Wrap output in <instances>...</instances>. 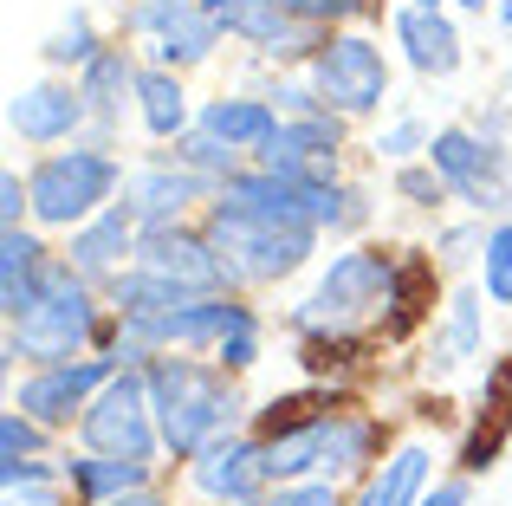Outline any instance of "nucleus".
Masks as SVG:
<instances>
[{
  "mask_svg": "<svg viewBox=\"0 0 512 506\" xmlns=\"http://www.w3.org/2000/svg\"><path fill=\"white\" fill-rule=\"evenodd\" d=\"M409 7H428V13H448L454 0H409Z\"/></svg>",
  "mask_w": 512,
  "mask_h": 506,
  "instance_id": "37998d69",
  "label": "nucleus"
},
{
  "mask_svg": "<svg viewBox=\"0 0 512 506\" xmlns=\"http://www.w3.org/2000/svg\"><path fill=\"white\" fill-rule=\"evenodd\" d=\"M201 228L214 234V247H221L234 292H253V299L299 286L331 247L325 234H318V221L286 215V208H266V202H247V195H227V189L208 202Z\"/></svg>",
  "mask_w": 512,
  "mask_h": 506,
  "instance_id": "20e7f679",
  "label": "nucleus"
},
{
  "mask_svg": "<svg viewBox=\"0 0 512 506\" xmlns=\"http://www.w3.org/2000/svg\"><path fill=\"white\" fill-rule=\"evenodd\" d=\"M52 260H59V247H52V234H39L33 221H26V228H0V325L20 318L26 305L39 299Z\"/></svg>",
  "mask_w": 512,
  "mask_h": 506,
  "instance_id": "a878e982",
  "label": "nucleus"
},
{
  "mask_svg": "<svg viewBox=\"0 0 512 506\" xmlns=\"http://www.w3.org/2000/svg\"><path fill=\"white\" fill-rule=\"evenodd\" d=\"M117 202H124L143 228H175V221H201V215H208L214 189L195 176V169L175 163L169 150H137Z\"/></svg>",
  "mask_w": 512,
  "mask_h": 506,
  "instance_id": "2eb2a0df",
  "label": "nucleus"
},
{
  "mask_svg": "<svg viewBox=\"0 0 512 506\" xmlns=\"http://www.w3.org/2000/svg\"><path fill=\"white\" fill-rule=\"evenodd\" d=\"M0 124H7V143H20V150L39 156V150H65V143L91 137V104H85V91H78V78L39 72V78H26V85L7 91Z\"/></svg>",
  "mask_w": 512,
  "mask_h": 506,
  "instance_id": "4468645a",
  "label": "nucleus"
},
{
  "mask_svg": "<svg viewBox=\"0 0 512 506\" xmlns=\"http://www.w3.org/2000/svg\"><path fill=\"white\" fill-rule=\"evenodd\" d=\"M111 325V305H104V286H91L85 273H72L65 260H52L39 299L26 305L20 318L0 325V370L20 377L33 364H65V357H91Z\"/></svg>",
  "mask_w": 512,
  "mask_h": 506,
  "instance_id": "39448f33",
  "label": "nucleus"
},
{
  "mask_svg": "<svg viewBox=\"0 0 512 506\" xmlns=\"http://www.w3.org/2000/svg\"><path fill=\"white\" fill-rule=\"evenodd\" d=\"M279 7L312 33H338V26H389L396 0H279Z\"/></svg>",
  "mask_w": 512,
  "mask_h": 506,
  "instance_id": "2f4dec72",
  "label": "nucleus"
},
{
  "mask_svg": "<svg viewBox=\"0 0 512 506\" xmlns=\"http://www.w3.org/2000/svg\"><path fill=\"white\" fill-rule=\"evenodd\" d=\"M350 150H357V124L318 111V117H286L273 130V143L260 150V163L299 182H338L350 176Z\"/></svg>",
  "mask_w": 512,
  "mask_h": 506,
  "instance_id": "a211bd4d",
  "label": "nucleus"
},
{
  "mask_svg": "<svg viewBox=\"0 0 512 506\" xmlns=\"http://www.w3.org/2000/svg\"><path fill=\"white\" fill-rule=\"evenodd\" d=\"M389 176V202H402L409 215H422V221H441V215H454V195H448V182L435 176V163H402V169H383Z\"/></svg>",
  "mask_w": 512,
  "mask_h": 506,
  "instance_id": "c756f323",
  "label": "nucleus"
},
{
  "mask_svg": "<svg viewBox=\"0 0 512 506\" xmlns=\"http://www.w3.org/2000/svg\"><path fill=\"white\" fill-rule=\"evenodd\" d=\"M493 26H500V33H512V0H500V7H493Z\"/></svg>",
  "mask_w": 512,
  "mask_h": 506,
  "instance_id": "79ce46f5",
  "label": "nucleus"
},
{
  "mask_svg": "<svg viewBox=\"0 0 512 506\" xmlns=\"http://www.w3.org/2000/svg\"><path fill=\"white\" fill-rule=\"evenodd\" d=\"M201 7L214 13V26L227 33V46L240 52L247 72H299L312 59V46L325 39L312 26H299L279 0H201Z\"/></svg>",
  "mask_w": 512,
  "mask_h": 506,
  "instance_id": "f8f14e48",
  "label": "nucleus"
},
{
  "mask_svg": "<svg viewBox=\"0 0 512 506\" xmlns=\"http://www.w3.org/2000/svg\"><path fill=\"white\" fill-rule=\"evenodd\" d=\"M266 487H273V474H266V455H260L253 429H234L221 442H208L182 468V494L195 506H253Z\"/></svg>",
  "mask_w": 512,
  "mask_h": 506,
  "instance_id": "f3484780",
  "label": "nucleus"
},
{
  "mask_svg": "<svg viewBox=\"0 0 512 506\" xmlns=\"http://www.w3.org/2000/svg\"><path fill=\"white\" fill-rule=\"evenodd\" d=\"M247 85H260L266 104H273L279 117H318V111H325V98L312 91L305 65H299V72H247Z\"/></svg>",
  "mask_w": 512,
  "mask_h": 506,
  "instance_id": "f704fd0d",
  "label": "nucleus"
},
{
  "mask_svg": "<svg viewBox=\"0 0 512 506\" xmlns=\"http://www.w3.org/2000/svg\"><path fill=\"white\" fill-rule=\"evenodd\" d=\"M137 247H143V221L130 215L124 202H111L104 215H91L85 228H72L59 241V260L72 266V273H85L91 286H111L117 273H130L137 266Z\"/></svg>",
  "mask_w": 512,
  "mask_h": 506,
  "instance_id": "412c9836",
  "label": "nucleus"
},
{
  "mask_svg": "<svg viewBox=\"0 0 512 506\" xmlns=\"http://www.w3.org/2000/svg\"><path fill=\"white\" fill-rule=\"evenodd\" d=\"M389 52L409 78L422 85H448V78L467 72V33H461V13H428V7H409L396 0L389 7Z\"/></svg>",
  "mask_w": 512,
  "mask_h": 506,
  "instance_id": "dca6fc26",
  "label": "nucleus"
},
{
  "mask_svg": "<svg viewBox=\"0 0 512 506\" xmlns=\"http://www.w3.org/2000/svg\"><path fill=\"white\" fill-rule=\"evenodd\" d=\"M474 286L487 292V305H493V312H512V215L487 221V247H480Z\"/></svg>",
  "mask_w": 512,
  "mask_h": 506,
  "instance_id": "72a5a7b5",
  "label": "nucleus"
},
{
  "mask_svg": "<svg viewBox=\"0 0 512 506\" xmlns=\"http://www.w3.org/2000/svg\"><path fill=\"white\" fill-rule=\"evenodd\" d=\"M467 124L487 130V137H506V143H512V98H506V91H493L487 104H474V111H467Z\"/></svg>",
  "mask_w": 512,
  "mask_h": 506,
  "instance_id": "58836bf2",
  "label": "nucleus"
},
{
  "mask_svg": "<svg viewBox=\"0 0 512 506\" xmlns=\"http://www.w3.org/2000/svg\"><path fill=\"white\" fill-rule=\"evenodd\" d=\"M130 176V156L124 143H104V137H78L65 150H39L26 156V195H33V228L65 241L72 228H85L91 215L124 195Z\"/></svg>",
  "mask_w": 512,
  "mask_h": 506,
  "instance_id": "423d86ee",
  "label": "nucleus"
},
{
  "mask_svg": "<svg viewBox=\"0 0 512 506\" xmlns=\"http://www.w3.org/2000/svg\"><path fill=\"white\" fill-rule=\"evenodd\" d=\"M435 474H441V448L428 435H396V448L350 487V506H422Z\"/></svg>",
  "mask_w": 512,
  "mask_h": 506,
  "instance_id": "4be33fe9",
  "label": "nucleus"
},
{
  "mask_svg": "<svg viewBox=\"0 0 512 506\" xmlns=\"http://www.w3.org/2000/svg\"><path fill=\"white\" fill-rule=\"evenodd\" d=\"M305 78L325 98V111L357 124V130H370L376 117L396 111V52L383 46L376 26H338V33H325L312 46V59H305Z\"/></svg>",
  "mask_w": 512,
  "mask_h": 506,
  "instance_id": "0eeeda50",
  "label": "nucleus"
},
{
  "mask_svg": "<svg viewBox=\"0 0 512 506\" xmlns=\"http://www.w3.org/2000/svg\"><path fill=\"white\" fill-rule=\"evenodd\" d=\"M111 506H188L182 494H175L169 481H156V487H137V494H124V500H111Z\"/></svg>",
  "mask_w": 512,
  "mask_h": 506,
  "instance_id": "ea45409f",
  "label": "nucleus"
},
{
  "mask_svg": "<svg viewBox=\"0 0 512 506\" xmlns=\"http://www.w3.org/2000/svg\"><path fill=\"white\" fill-rule=\"evenodd\" d=\"M111 39H117V33H104V20L85 7V0H78V7H65V13H59V26H52V33L39 39L33 52H39V65H46V72L78 78V72H85V65L98 59L104 46H111Z\"/></svg>",
  "mask_w": 512,
  "mask_h": 506,
  "instance_id": "bb28decb",
  "label": "nucleus"
},
{
  "mask_svg": "<svg viewBox=\"0 0 512 506\" xmlns=\"http://www.w3.org/2000/svg\"><path fill=\"white\" fill-rule=\"evenodd\" d=\"M493 351V305L474 279H448L441 305L422 325V383H454L480 370Z\"/></svg>",
  "mask_w": 512,
  "mask_h": 506,
  "instance_id": "9b49d317",
  "label": "nucleus"
},
{
  "mask_svg": "<svg viewBox=\"0 0 512 506\" xmlns=\"http://www.w3.org/2000/svg\"><path fill=\"white\" fill-rule=\"evenodd\" d=\"M428 163L448 182L461 215H480V221L512 215V143L506 137H487V130H474L467 117H448V124H435Z\"/></svg>",
  "mask_w": 512,
  "mask_h": 506,
  "instance_id": "6e6552de",
  "label": "nucleus"
},
{
  "mask_svg": "<svg viewBox=\"0 0 512 506\" xmlns=\"http://www.w3.org/2000/svg\"><path fill=\"white\" fill-rule=\"evenodd\" d=\"M33 221V195H26V163L0 169V228H26Z\"/></svg>",
  "mask_w": 512,
  "mask_h": 506,
  "instance_id": "e433bc0d",
  "label": "nucleus"
},
{
  "mask_svg": "<svg viewBox=\"0 0 512 506\" xmlns=\"http://www.w3.org/2000/svg\"><path fill=\"white\" fill-rule=\"evenodd\" d=\"M65 435H52L46 422H33L26 409H0V468H20V461H59Z\"/></svg>",
  "mask_w": 512,
  "mask_h": 506,
  "instance_id": "7c9ffc66",
  "label": "nucleus"
},
{
  "mask_svg": "<svg viewBox=\"0 0 512 506\" xmlns=\"http://www.w3.org/2000/svg\"><path fill=\"white\" fill-rule=\"evenodd\" d=\"M169 156H175L182 169H195V176L208 182V189H227V182H234L240 169H247V156L227 150L221 137H208V130H188V137H175V143H169Z\"/></svg>",
  "mask_w": 512,
  "mask_h": 506,
  "instance_id": "473e14b6",
  "label": "nucleus"
},
{
  "mask_svg": "<svg viewBox=\"0 0 512 506\" xmlns=\"http://www.w3.org/2000/svg\"><path fill=\"white\" fill-rule=\"evenodd\" d=\"M195 111H201V98L188 91L182 72L143 65V78H137V137L150 143V150H169L175 137H188V130H195Z\"/></svg>",
  "mask_w": 512,
  "mask_h": 506,
  "instance_id": "393cba45",
  "label": "nucleus"
},
{
  "mask_svg": "<svg viewBox=\"0 0 512 506\" xmlns=\"http://www.w3.org/2000/svg\"><path fill=\"white\" fill-rule=\"evenodd\" d=\"M59 474H65V487H72L78 506H111V500L137 494V487L169 481V468H150V461H117V455H98V448H78V442H65Z\"/></svg>",
  "mask_w": 512,
  "mask_h": 506,
  "instance_id": "b1692460",
  "label": "nucleus"
},
{
  "mask_svg": "<svg viewBox=\"0 0 512 506\" xmlns=\"http://www.w3.org/2000/svg\"><path fill=\"white\" fill-rule=\"evenodd\" d=\"M143 377H150V409H156V429H163L169 474H182L188 461L208 442H221V435L253 429V416H260V403L247 396V377L221 370L214 357L163 351Z\"/></svg>",
  "mask_w": 512,
  "mask_h": 506,
  "instance_id": "7ed1b4c3",
  "label": "nucleus"
},
{
  "mask_svg": "<svg viewBox=\"0 0 512 506\" xmlns=\"http://www.w3.org/2000/svg\"><path fill=\"white\" fill-rule=\"evenodd\" d=\"M111 377H117V364L104 351L65 357V364H33V370H20V377H7V403L26 409L33 422H46L52 435H65V442H72L78 416L98 403V390Z\"/></svg>",
  "mask_w": 512,
  "mask_h": 506,
  "instance_id": "ddd939ff",
  "label": "nucleus"
},
{
  "mask_svg": "<svg viewBox=\"0 0 512 506\" xmlns=\"http://www.w3.org/2000/svg\"><path fill=\"white\" fill-rule=\"evenodd\" d=\"M474 481H480L474 468H441L435 487L422 494V506H474Z\"/></svg>",
  "mask_w": 512,
  "mask_h": 506,
  "instance_id": "4c0bfd02",
  "label": "nucleus"
},
{
  "mask_svg": "<svg viewBox=\"0 0 512 506\" xmlns=\"http://www.w3.org/2000/svg\"><path fill=\"white\" fill-rule=\"evenodd\" d=\"M493 7H500V0H454L461 20H493Z\"/></svg>",
  "mask_w": 512,
  "mask_h": 506,
  "instance_id": "a19ab883",
  "label": "nucleus"
},
{
  "mask_svg": "<svg viewBox=\"0 0 512 506\" xmlns=\"http://www.w3.org/2000/svg\"><path fill=\"white\" fill-rule=\"evenodd\" d=\"M428 143H435V124H428L415 104H396L389 117H376V124H370V163H376V169L422 163Z\"/></svg>",
  "mask_w": 512,
  "mask_h": 506,
  "instance_id": "cd10ccee",
  "label": "nucleus"
},
{
  "mask_svg": "<svg viewBox=\"0 0 512 506\" xmlns=\"http://www.w3.org/2000/svg\"><path fill=\"white\" fill-rule=\"evenodd\" d=\"M441 273L428 247H396V241H344L305 273V286L279 305V331L305 364H338V357L376 351L402 325H415L441 305Z\"/></svg>",
  "mask_w": 512,
  "mask_h": 506,
  "instance_id": "f257e3e1",
  "label": "nucleus"
},
{
  "mask_svg": "<svg viewBox=\"0 0 512 506\" xmlns=\"http://www.w3.org/2000/svg\"><path fill=\"white\" fill-rule=\"evenodd\" d=\"M506 78H512V33H506Z\"/></svg>",
  "mask_w": 512,
  "mask_h": 506,
  "instance_id": "c03bdc74",
  "label": "nucleus"
},
{
  "mask_svg": "<svg viewBox=\"0 0 512 506\" xmlns=\"http://www.w3.org/2000/svg\"><path fill=\"white\" fill-rule=\"evenodd\" d=\"M480 247H487V221H480V215H461V208H454V215H441L435 234H428V260H435L441 279H474Z\"/></svg>",
  "mask_w": 512,
  "mask_h": 506,
  "instance_id": "c85d7f7f",
  "label": "nucleus"
},
{
  "mask_svg": "<svg viewBox=\"0 0 512 506\" xmlns=\"http://www.w3.org/2000/svg\"><path fill=\"white\" fill-rule=\"evenodd\" d=\"M143 65L150 59L117 33L111 46L78 72V91H85V104H91V137L124 143V124H137V78H143Z\"/></svg>",
  "mask_w": 512,
  "mask_h": 506,
  "instance_id": "aec40b11",
  "label": "nucleus"
},
{
  "mask_svg": "<svg viewBox=\"0 0 512 506\" xmlns=\"http://www.w3.org/2000/svg\"><path fill=\"white\" fill-rule=\"evenodd\" d=\"M137 266L163 273L169 286H182V292H234L221 247H214V234L201 228V221H175V228H143Z\"/></svg>",
  "mask_w": 512,
  "mask_h": 506,
  "instance_id": "6ab92c4d",
  "label": "nucleus"
},
{
  "mask_svg": "<svg viewBox=\"0 0 512 506\" xmlns=\"http://www.w3.org/2000/svg\"><path fill=\"white\" fill-rule=\"evenodd\" d=\"M286 124V117L266 104L260 85H227V91H208L195 111V130H208V137H221L227 150H240L247 163H260V150L273 143V130Z\"/></svg>",
  "mask_w": 512,
  "mask_h": 506,
  "instance_id": "5701e85b",
  "label": "nucleus"
},
{
  "mask_svg": "<svg viewBox=\"0 0 512 506\" xmlns=\"http://www.w3.org/2000/svg\"><path fill=\"white\" fill-rule=\"evenodd\" d=\"M253 506H350V487H338V481H286V487H266Z\"/></svg>",
  "mask_w": 512,
  "mask_h": 506,
  "instance_id": "c9c22d12",
  "label": "nucleus"
},
{
  "mask_svg": "<svg viewBox=\"0 0 512 506\" xmlns=\"http://www.w3.org/2000/svg\"><path fill=\"white\" fill-rule=\"evenodd\" d=\"M253 435H260V455H266L273 487H286V481L357 487L363 474L396 448L389 422L376 416L370 403H350V396H331V390L286 396V403H260Z\"/></svg>",
  "mask_w": 512,
  "mask_h": 506,
  "instance_id": "f03ea898",
  "label": "nucleus"
},
{
  "mask_svg": "<svg viewBox=\"0 0 512 506\" xmlns=\"http://www.w3.org/2000/svg\"><path fill=\"white\" fill-rule=\"evenodd\" d=\"M117 33L150 65H169V72H182V78L208 72L227 52V33L214 26V13L201 7V0H124Z\"/></svg>",
  "mask_w": 512,
  "mask_h": 506,
  "instance_id": "1a4fd4ad",
  "label": "nucleus"
},
{
  "mask_svg": "<svg viewBox=\"0 0 512 506\" xmlns=\"http://www.w3.org/2000/svg\"><path fill=\"white\" fill-rule=\"evenodd\" d=\"M506 318H512V312H506Z\"/></svg>",
  "mask_w": 512,
  "mask_h": 506,
  "instance_id": "a18cd8bd",
  "label": "nucleus"
},
{
  "mask_svg": "<svg viewBox=\"0 0 512 506\" xmlns=\"http://www.w3.org/2000/svg\"><path fill=\"white\" fill-rule=\"evenodd\" d=\"M72 442L98 448V455H117V461L169 468L163 461V429H156V409H150V377H143V370H117V377L98 390V403L78 416Z\"/></svg>",
  "mask_w": 512,
  "mask_h": 506,
  "instance_id": "9d476101",
  "label": "nucleus"
}]
</instances>
